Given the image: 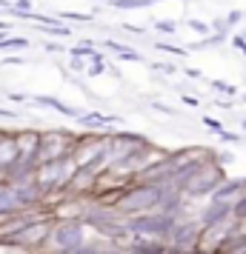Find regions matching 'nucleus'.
<instances>
[{"label":"nucleus","mask_w":246,"mask_h":254,"mask_svg":"<svg viewBox=\"0 0 246 254\" xmlns=\"http://www.w3.org/2000/svg\"><path fill=\"white\" fill-rule=\"evenodd\" d=\"M115 9H149L155 0H109Z\"/></svg>","instance_id":"nucleus-15"},{"label":"nucleus","mask_w":246,"mask_h":254,"mask_svg":"<svg viewBox=\"0 0 246 254\" xmlns=\"http://www.w3.org/2000/svg\"><path fill=\"white\" fill-rule=\"evenodd\" d=\"M223 180H226V172H223L221 166L212 160V154H209V157H206V160L195 169V174H192L186 183L180 186V191H183V197H186V200H189V197H192V200H195V197H209L212 191L223 183Z\"/></svg>","instance_id":"nucleus-5"},{"label":"nucleus","mask_w":246,"mask_h":254,"mask_svg":"<svg viewBox=\"0 0 246 254\" xmlns=\"http://www.w3.org/2000/svg\"><path fill=\"white\" fill-rule=\"evenodd\" d=\"M0 32H6V35H9V32H12V23H6V20H0Z\"/></svg>","instance_id":"nucleus-37"},{"label":"nucleus","mask_w":246,"mask_h":254,"mask_svg":"<svg viewBox=\"0 0 246 254\" xmlns=\"http://www.w3.org/2000/svg\"><path fill=\"white\" fill-rule=\"evenodd\" d=\"M232 217V206L229 203H209V206L200 211V217H195L200 226H215V223H223V220Z\"/></svg>","instance_id":"nucleus-10"},{"label":"nucleus","mask_w":246,"mask_h":254,"mask_svg":"<svg viewBox=\"0 0 246 254\" xmlns=\"http://www.w3.org/2000/svg\"><path fill=\"white\" fill-rule=\"evenodd\" d=\"M32 43L26 40V37H6V40H0V49H29Z\"/></svg>","instance_id":"nucleus-16"},{"label":"nucleus","mask_w":246,"mask_h":254,"mask_svg":"<svg viewBox=\"0 0 246 254\" xmlns=\"http://www.w3.org/2000/svg\"><path fill=\"white\" fill-rule=\"evenodd\" d=\"M32 103H37V106H43V109H55V112H60V115H66V117H75L78 120V109L75 106H69V103H63L60 97H52V94H35V97H29Z\"/></svg>","instance_id":"nucleus-12"},{"label":"nucleus","mask_w":246,"mask_h":254,"mask_svg":"<svg viewBox=\"0 0 246 254\" xmlns=\"http://www.w3.org/2000/svg\"><path fill=\"white\" fill-rule=\"evenodd\" d=\"M0 117H6V120H17V112H12V109H0Z\"/></svg>","instance_id":"nucleus-33"},{"label":"nucleus","mask_w":246,"mask_h":254,"mask_svg":"<svg viewBox=\"0 0 246 254\" xmlns=\"http://www.w3.org/2000/svg\"><path fill=\"white\" fill-rule=\"evenodd\" d=\"M103 46L112 49V52H117V58H120V60H129V63H143V55H138L132 46H123V43H117V40H106Z\"/></svg>","instance_id":"nucleus-14"},{"label":"nucleus","mask_w":246,"mask_h":254,"mask_svg":"<svg viewBox=\"0 0 246 254\" xmlns=\"http://www.w3.org/2000/svg\"><path fill=\"white\" fill-rule=\"evenodd\" d=\"M180 217L164 214V211H146V214H132L123 217V229L129 231V237H146V240H164L169 231L175 229Z\"/></svg>","instance_id":"nucleus-3"},{"label":"nucleus","mask_w":246,"mask_h":254,"mask_svg":"<svg viewBox=\"0 0 246 254\" xmlns=\"http://www.w3.org/2000/svg\"><path fill=\"white\" fill-rule=\"evenodd\" d=\"M0 63H3V66H23V63H29V60L26 58H3Z\"/></svg>","instance_id":"nucleus-29"},{"label":"nucleus","mask_w":246,"mask_h":254,"mask_svg":"<svg viewBox=\"0 0 246 254\" xmlns=\"http://www.w3.org/2000/svg\"><path fill=\"white\" fill-rule=\"evenodd\" d=\"M244 128H246V120H244Z\"/></svg>","instance_id":"nucleus-39"},{"label":"nucleus","mask_w":246,"mask_h":254,"mask_svg":"<svg viewBox=\"0 0 246 254\" xmlns=\"http://www.w3.org/2000/svg\"><path fill=\"white\" fill-rule=\"evenodd\" d=\"M198 237H200V223L198 220H177L175 229L164 237L166 252L169 254H198Z\"/></svg>","instance_id":"nucleus-8"},{"label":"nucleus","mask_w":246,"mask_h":254,"mask_svg":"<svg viewBox=\"0 0 246 254\" xmlns=\"http://www.w3.org/2000/svg\"><path fill=\"white\" fill-rule=\"evenodd\" d=\"M14 214H23V206H20L17 194L12 191V186H6V189L0 191V223L14 217Z\"/></svg>","instance_id":"nucleus-13"},{"label":"nucleus","mask_w":246,"mask_h":254,"mask_svg":"<svg viewBox=\"0 0 246 254\" xmlns=\"http://www.w3.org/2000/svg\"><path fill=\"white\" fill-rule=\"evenodd\" d=\"M78 123H81L89 134H100L103 128H109L112 123H117V117L100 115V112H89V115H78Z\"/></svg>","instance_id":"nucleus-11"},{"label":"nucleus","mask_w":246,"mask_h":254,"mask_svg":"<svg viewBox=\"0 0 246 254\" xmlns=\"http://www.w3.org/2000/svg\"><path fill=\"white\" fill-rule=\"evenodd\" d=\"M49 226H52V214H40V217H29L23 229L14 234L12 240L6 243L9 249H23V252H32V254H40L43 249V240L49 234Z\"/></svg>","instance_id":"nucleus-6"},{"label":"nucleus","mask_w":246,"mask_h":254,"mask_svg":"<svg viewBox=\"0 0 246 254\" xmlns=\"http://www.w3.org/2000/svg\"><path fill=\"white\" fill-rule=\"evenodd\" d=\"M189 29H192V32H198V35H209V32H212L209 23H203V20H189Z\"/></svg>","instance_id":"nucleus-22"},{"label":"nucleus","mask_w":246,"mask_h":254,"mask_svg":"<svg viewBox=\"0 0 246 254\" xmlns=\"http://www.w3.org/2000/svg\"><path fill=\"white\" fill-rule=\"evenodd\" d=\"M6 37H9V35H6V32H0V40H6Z\"/></svg>","instance_id":"nucleus-38"},{"label":"nucleus","mask_w":246,"mask_h":254,"mask_svg":"<svg viewBox=\"0 0 246 254\" xmlns=\"http://www.w3.org/2000/svg\"><path fill=\"white\" fill-rule=\"evenodd\" d=\"M92 52H94V43H89V40H86V43H78V46L72 49L69 55H72V58H78V60H81V58H89Z\"/></svg>","instance_id":"nucleus-17"},{"label":"nucleus","mask_w":246,"mask_h":254,"mask_svg":"<svg viewBox=\"0 0 246 254\" xmlns=\"http://www.w3.org/2000/svg\"><path fill=\"white\" fill-rule=\"evenodd\" d=\"M244 20V12H238V9H232V12L226 14V26H235V23H241Z\"/></svg>","instance_id":"nucleus-25"},{"label":"nucleus","mask_w":246,"mask_h":254,"mask_svg":"<svg viewBox=\"0 0 246 254\" xmlns=\"http://www.w3.org/2000/svg\"><path fill=\"white\" fill-rule=\"evenodd\" d=\"M43 49H46L49 55H52V52H55V55H58V52H63V49H60V43H52V40H46V43H43Z\"/></svg>","instance_id":"nucleus-32"},{"label":"nucleus","mask_w":246,"mask_h":254,"mask_svg":"<svg viewBox=\"0 0 246 254\" xmlns=\"http://www.w3.org/2000/svg\"><path fill=\"white\" fill-rule=\"evenodd\" d=\"M229 40H232V46H235V49H241V55L246 58V40H244V37H241V35H232Z\"/></svg>","instance_id":"nucleus-26"},{"label":"nucleus","mask_w":246,"mask_h":254,"mask_svg":"<svg viewBox=\"0 0 246 254\" xmlns=\"http://www.w3.org/2000/svg\"><path fill=\"white\" fill-rule=\"evenodd\" d=\"M155 49H158V52H164V55H175V58H183V55H186V49L169 46V43H155Z\"/></svg>","instance_id":"nucleus-18"},{"label":"nucleus","mask_w":246,"mask_h":254,"mask_svg":"<svg viewBox=\"0 0 246 254\" xmlns=\"http://www.w3.org/2000/svg\"><path fill=\"white\" fill-rule=\"evenodd\" d=\"M83 240H86V226L81 217H52L40 254H63L75 246H81Z\"/></svg>","instance_id":"nucleus-2"},{"label":"nucleus","mask_w":246,"mask_h":254,"mask_svg":"<svg viewBox=\"0 0 246 254\" xmlns=\"http://www.w3.org/2000/svg\"><path fill=\"white\" fill-rule=\"evenodd\" d=\"M6 100H12V103H29V94H20V92H6Z\"/></svg>","instance_id":"nucleus-24"},{"label":"nucleus","mask_w":246,"mask_h":254,"mask_svg":"<svg viewBox=\"0 0 246 254\" xmlns=\"http://www.w3.org/2000/svg\"><path fill=\"white\" fill-rule=\"evenodd\" d=\"M123 254H169L164 240H146V237H132L123 246Z\"/></svg>","instance_id":"nucleus-9"},{"label":"nucleus","mask_w":246,"mask_h":254,"mask_svg":"<svg viewBox=\"0 0 246 254\" xmlns=\"http://www.w3.org/2000/svg\"><path fill=\"white\" fill-rule=\"evenodd\" d=\"M209 86L215 89V92H223V94H235V92H238L235 86H229V83H223V80H212Z\"/></svg>","instance_id":"nucleus-21"},{"label":"nucleus","mask_w":246,"mask_h":254,"mask_svg":"<svg viewBox=\"0 0 246 254\" xmlns=\"http://www.w3.org/2000/svg\"><path fill=\"white\" fill-rule=\"evenodd\" d=\"M155 69L158 71H164V74H175V63H155Z\"/></svg>","instance_id":"nucleus-27"},{"label":"nucleus","mask_w":246,"mask_h":254,"mask_svg":"<svg viewBox=\"0 0 246 254\" xmlns=\"http://www.w3.org/2000/svg\"><path fill=\"white\" fill-rule=\"evenodd\" d=\"M200 123L209 128V131H215V134H221V131H223V123H221V120H215V117H203Z\"/></svg>","instance_id":"nucleus-20"},{"label":"nucleus","mask_w":246,"mask_h":254,"mask_svg":"<svg viewBox=\"0 0 246 254\" xmlns=\"http://www.w3.org/2000/svg\"><path fill=\"white\" fill-rule=\"evenodd\" d=\"M75 134L69 131H40V140H37V151H35V163H49V160H60V157H69L72 149H75Z\"/></svg>","instance_id":"nucleus-7"},{"label":"nucleus","mask_w":246,"mask_h":254,"mask_svg":"<svg viewBox=\"0 0 246 254\" xmlns=\"http://www.w3.org/2000/svg\"><path fill=\"white\" fill-rule=\"evenodd\" d=\"M180 100H183V106H186V109H198V106H200V100H198V97H192V94H183Z\"/></svg>","instance_id":"nucleus-30"},{"label":"nucleus","mask_w":246,"mask_h":254,"mask_svg":"<svg viewBox=\"0 0 246 254\" xmlns=\"http://www.w3.org/2000/svg\"><path fill=\"white\" fill-rule=\"evenodd\" d=\"M60 17H63V20H78V23H86V20H92V14H78V12H63Z\"/></svg>","instance_id":"nucleus-23"},{"label":"nucleus","mask_w":246,"mask_h":254,"mask_svg":"<svg viewBox=\"0 0 246 254\" xmlns=\"http://www.w3.org/2000/svg\"><path fill=\"white\" fill-rule=\"evenodd\" d=\"M72 174H75V163H72V157H60V160H49V163L35 166L32 180H35L37 191H40L43 200H46L49 194H55V191H63V189H66V183L72 180Z\"/></svg>","instance_id":"nucleus-4"},{"label":"nucleus","mask_w":246,"mask_h":254,"mask_svg":"<svg viewBox=\"0 0 246 254\" xmlns=\"http://www.w3.org/2000/svg\"><path fill=\"white\" fill-rule=\"evenodd\" d=\"M106 71V63H100V66H92V69H89V74H92V77H97V74H103Z\"/></svg>","instance_id":"nucleus-35"},{"label":"nucleus","mask_w":246,"mask_h":254,"mask_svg":"<svg viewBox=\"0 0 246 254\" xmlns=\"http://www.w3.org/2000/svg\"><path fill=\"white\" fill-rule=\"evenodd\" d=\"M183 74H186V77H192V80H198V77H200V69H192V66H189V69H183Z\"/></svg>","instance_id":"nucleus-34"},{"label":"nucleus","mask_w":246,"mask_h":254,"mask_svg":"<svg viewBox=\"0 0 246 254\" xmlns=\"http://www.w3.org/2000/svg\"><path fill=\"white\" fill-rule=\"evenodd\" d=\"M152 109H158V112H164V115H169V117L177 115V112L172 109V106H164V103H158V100H152Z\"/></svg>","instance_id":"nucleus-28"},{"label":"nucleus","mask_w":246,"mask_h":254,"mask_svg":"<svg viewBox=\"0 0 246 254\" xmlns=\"http://www.w3.org/2000/svg\"><path fill=\"white\" fill-rule=\"evenodd\" d=\"M155 29H158V32H164V35H175L177 23H175V20H158V23H155Z\"/></svg>","instance_id":"nucleus-19"},{"label":"nucleus","mask_w":246,"mask_h":254,"mask_svg":"<svg viewBox=\"0 0 246 254\" xmlns=\"http://www.w3.org/2000/svg\"><path fill=\"white\" fill-rule=\"evenodd\" d=\"M69 63H72V69H75V71H81V69H83V60H78V58H72Z\"/></svg>","instance_id":"nucleus-36"},{"label":"nucleus","mask_w":246,"mask_h":254,"mask_svg":"<svg viewBox=\"0 0 246 254\" xmlns=\"http://www.w3.org/2000/svg\"><path fill=\"white\" fill-rule=\"evenodd\" d=\"M244 103H246V97H244Z\"/></svg>","instance_id":"nucleus-40"},{"label":"nucleus","mask_w":246,"mask_h":254,"mask_svg":"<svg viewBox=\"0 0 246 254\" xmlns=\"http://www.w3.org/2000/svg\"><path fill=\"white\" fill-rule=\"evenodd\" d=\"M218 137H221L223 143H238V134H235V131H226V128H223V131L218 134Z\"/></svg>","instance_id":"nucleus-31"},{"label":"nucleus","mask_w":246,"mask_h":254,"mask_svg":"<svg viewBox=\"0 0 246 254\" xmlns=\"http://www.w3.org/2000/svg\"><path fill=\"white\" fill-rule=\"evenodd\" d=\"M158 203H161V186L135 180V183L123 186L117 191V197L112 200V211L115 214H123V217H132V214L158 211Z\"/></svg>","instance_id":"nucleus-1"}]
</instances>
